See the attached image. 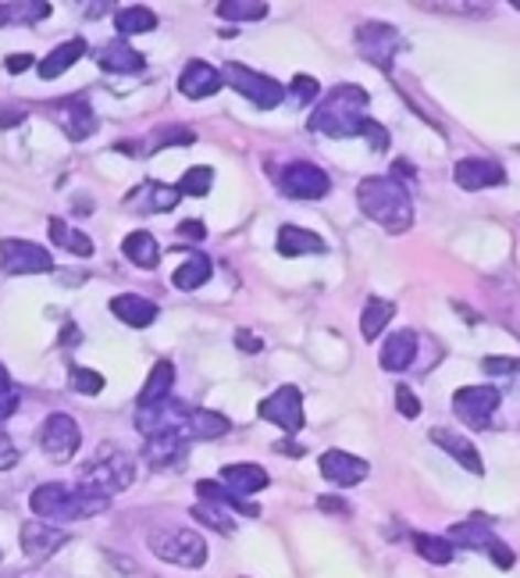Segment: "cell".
Here are the masks:
<instances>
[{"label":"cell","mask_w":520,"mask_h":578,"mask_svg":"<svg viewBox=\"0 0 520 578\" xmlns=\"http://www.w3.org/2000/svg\"><path fill=\"white\" fill-rule=\"evenodd\" d=\"M357 204L367 218L389 233H407L414 225V201L396 175H367L357 186Z\"/></svg>","instance_id":"6da1fadb"},{"label":"cell","mask_w":520,"mask_h":578,"mask_svg":"<svg viewBox=\"0 0 520 578\" xmlns=\"http://www.w3.org/2000/svg\"><path fill=\"white\" fill-rule=\"evenodd\" d=\"M29 507H33L36 518H47V522H83V518H97L111 500L97 496L83 490V485H65V482H43L29 496Z\"/></svg>","instance_id":"7a4b0ae2"},{"label":"cell","mask_w":520,"mask_h":578,"mask_svg":"<svg viewBox=\"0 0 520 578\" xmlns=\"http://www.w3.org/2000/svg\"><path fill=\"white\" fill-rule=\"evenodd\" d=\"M367 94L360 86H335L321 100V108L311 115V129L321 136H335V140H346V136H360V126L367 121Z\"/></svg>","instance_id":"3957f363"},{"label":"cell","mask_w":520,"mask_h":578,"mask_svg":"<svg viewBox=\"0 0 520 578\" xmlns=\"http://www.w3.org/2000/svg\"><path fill=\"white\" fill-rule=\"evenodd\" d=\"M136 479V464L126 450L118 447H100L97 458H89L83 468H79V485L97 496H107L111 500L115 493L129 490Z\"/></svg>","instance_id":"277c9868"},{"label":"cell","mask_w":520,"mask_h":578,"mask_svg":"<svg viewBox=\"0 0 520 578\" xmlns=\"http://www.w3.org/2000/svg\"><path fill=\"white\" fill-rule=\"evenodd\" d=\"M147 546L154 550V557L167 560V565H178V568H204V560H207V543L201 532H193V528H158V532H150Z\"/></svg>","instance_id":"5b68a950"},{"label":"cell","mask_w":520,"mask_h":578,"mask_svg":"<svg viewBox=\"0 0 520 578\" xmlns=\"http://www.w3.org/2000/svg\"><path fill=\"white\" fill-rule=\"evenodd\" d=\"M225 83L236 89L239 97H247L250 104H257V108H279V104L285 100V89L271 79V75H260L253 72L250 65H239V61H228L225 65Z\"/></svg>","instance_id":"8992f818"},{"label":"cell","mask_w":520,"mask_h":578,"mask_svg":"<svg viewBox=\"0 0 520 578\" xmlns=\"http://www.w3.org/2000/svg\"><path fill=\"white\" fill-rule=\"evenodd\" d=\"M449 543H461L467 546V550H485L488 557H492V565H499L502 571H510L513 568V550L507 543H502L492 525H488L485 518H467V522H456L449 528Z\"/></svg>","instance_id":"52a82bcc"},{"label":"cell","mask_w":520,"mask_h":578,"mask_svg":"<svg viewBox=\"0 0 520 578\" xmlns=\"http://www.w3.org/2000/svg\"><path fill=\"white\" fill-rule=\"evenodd\" d=\"M0 268L8 276H47L54 271V257L47 247L29 239H4L0 243Z\"/></svg>","instance_id":"ba28073f"},{"label":"cell","mask_w":520,"mask_h":578,"mask_svg":"<svg viewBox=\"0 0 520 578\" xmlns=\"http://www.w3.org/2000/svg\"><path fill=\"white\" fill-rule=\"evenodd\" d=\"M79 447H83V432H79V425H75V418L51 415L47 421H43V429H40V450L47 453L51 461L65 464V461L75 458V453H79Z\"/></svg>","instance_id":"9c48e42d"},{"label":"cell","mask_w":520,"mask_h":578,"mask_svg":"<svg viewBox=\"0 0 520 578\" xmlns=\"http://www.w3.org/2000/svg\"><path fill=\"white\" fill-rule=\"evenodd\" d=\"M400 47H403L400 33H396V29L386 25V22H367V25L357 29V51H360V57H367L381 72L392 68V57H396V51H400Z\"/></svg>","instance_id":"30bf717a"},{"label":"cell","mask_w":520,"mask_h":578,"mask_svg":"<svg viewBox=\"0 0 520 578\" xmlns=\"http://www.w3.org/2000/svg\"><path fill=\"white\" fill-rule=\"evenodd\" d=\"M279 186L285 196H293V201H321V196L332 190V179H328V172H321L317 164L296 161L282 172Z\"/></svg>","instance_id":"8fae6325"},{"label":"cell","mask_w":520,"mask_h":578,"mask_svg":"<svg viewBox=\"0 0 520 578\" xmlns=\"http://www.w3.org/2000/svg\"><path fill=\"white\" fill-rule=\"evenodd\" d=\"M499 407V389L496 386H464L453 393V410L461 415V421H467L470 429H485L492 421Z\"/></svg>","instance_id":"7c38bea8"},{"label":"cell","mask_w":520,"mask_h":578,"mask_svg":"<svg viewBox=\"0 0 520 578\" xmlns=\"http://www.w3.org/2000/svg\"><path fill=\"white\" fill-rule=\"evenodd\" d=\"M260 418L279 425L285 432H300L303 429V393L296 386H279L264 404H260Z\"/></svg>","instance_id":"4fadbf2b"},{"label":"cell","mask_w":520,"mask_h":578,"mask_svg":"<svg viewBox=\"0 0 520 578\" xmlns=\"http://www.w3.org/2000/svg\"><path fill=\"white\" fill-rule=\"evenodd\" d=\"M51 115L57 118V126L65 129L68 140H89V136L97 132V115L94 108H89V100L86 97H65V100H57L51 104Z\"/></svg>","instance_id":"5bb4252c"},{"label":"cell","mask_w":520,"mask_h":578,"mask_svg":"<svg viewBox=\"0 0 520 578\" xmlns=\"http://www.w3.org/2000/svg\"><path fill=\"white\" fill-rule=\"evenodd\" d=\"M19 543H22V554L40 565V560L54 557L61 546L68 543V532L54 528V525H43V522H25L22 532H19Z\"/></svg>","instance_id":"9a60e30c"},{"label":"cell","mask_w":520,"mask_h":578,"mask_svg":"<svg viewBox=\"0 0 520 578\" xmlns=\"http://www.w3.org/2000/svg\"><path fill=\"white\" fill-rule=\"evenodd\" d=\"M186 447H189L186 436H178V432H158V436H147L143 458H147V464L154 468V471H167V468H175V464L186 461Z\"/></svg>","instance_id":"2e32d148"},{"label":"cell","mask_w":520,"mask_h":578,"mask_svg":"<svg viewBox=\"0 0 520 578\" xmlns=\"http://www.w3.org/2000/svg\"><path fill=\"white\" fill-rule=\"evenodd\" d=\"M456 186L461 190H488V186H502L507 182V169L496 161H488V158H467L456 164Z\"/></svg>","instance_id":"e0dca14e"},{"label":"cell","mask_w":520,"mask_h":578,"mask_svg":"<svg viewBox=\"0 0 520 578\" xmlns=\"http://www.w3.org/2000/svg\"><path fill=\"white\" fill-rule=\"evenodd\" d=\"M221 83H225V75L214 65H207V61H189V65L182 68V75H178L182 97H189V100L214 97L221 89Z\"/></svg>","instance_id":"ac0fdd59"},{"label":"cell","mask_w":520,"mask_h":578,"mask_svg":"<svg viewBox=\"0 0 520 578\" xmlns=\"http://www.w3.org/2000/svg\"><path fill=\"white\" fill-rule=\"evenodd\" d=\"M367 461L354 458V453H346V450H328V453H321V475H325L328 482L335 485H357L367 479Z\"/></svg>","instance_id":"d6986e66"},{"label":"cell","mask_w":520,"mask_h":578,"mask_svg":"<svg viewBox=\"0 0 520 578\" xmlns=\"http://www.w3.org/2000/svg\"><path fill=\"white\" fill-rule=\"evenodd\" d=\"M97 65L104 72H111V75H136V72H143L147 68V57L129 47L126 40H111L107 47L97 54Z\"/></svg>","instance_id":"ffe728a7"},{"label":"cell","mask_w":520,"mask_h":578,"mask_svg":"<svg viewBox=\"0 0 520 578\" xmlns=\"http://www.w3.org/2000/svg\"><path fill=\"white\" fill-rule=\"evenodd\" d=\"M268 471L260 468V464H228L225 471H221V485L228 493H236V496H253V493H260V490H268Z\"/></svg>","instance_id":"44dd1931"},{"label":"cell","mask_w":520,"mask_h":578,"mask_svg":"<svg viewBox=\"0 0 520 578\" xmlns=\"http://www.w3.org/2000/svg\"><path fill=\"white\" fill-rule=\"evenodd\" d=\"M432 443L442 447L446 453H453V458L461 461V468H467L470 475H485V464H481L478 447H474L470 439H464L461 432H453V429H432Z\"/></svg>","instance_id":"7402d4cb"},{"label":"cell","mask_w":520,"mask_h":578,"mask_svg":"<svg viewBox=\"0 0 520 578\" xmlns=\"http://www.w3.org/2000/svg\"><path fill=\"white\" fill-rule=\"evenodd\" d=\"M111 314L121 318V322L132 325V329H147V325L158 322V303L140 297V293H121L111 300Z\"/></svg>","instance_id":"603a6c76"},{"label":"cell","mask_w":520,"mask_h":578,"mask_svg":"<svg viewBox=\"0 0 520 578\" xmlns=\"http://www.w3.org/2000/svg\"><path fill=\"white\" fill-rule=\"evenodd\" d=\"M414 354H418V336L410 329H400L392 332L381 346V368L386 372H407L410 364H414Z\"/></svg>","instance_id":"cb8c5ba5"},{"label":"cell","mask_w":520,"mask_h":578,"mask_svg":"<svg viewBox=\"0 0 520 578\" xmlns=\"http://www.w3.org/2000/svg\"><path fill=\"white\" fill-rule=\"evenodd\" d=\"M274 247H279L282 257H300V254H325L328 243L311 229H300V225H282Z\"/></svg>","instance_id":"d4e9b609"},{"label":"cell","mask_w":520,"mask_h":578,"mask_svg":"<svg viewBox=\"0 0 520 578\" xmlns=\"http://www.w3.org/2000/svg\"><path fill=\"white\" fill-rule=\"evenodd\" d=\"M172 386H175V364L172 361H158L154 368L147 375V386L140 389V407H154V404H164L172 397Z\"/></svg>","instance_id":"484cf974"},{"label":"cell","mask_w":520,"mask_h":578,"mask_svg":"<svg viewBox=\"0 0 520 578\" xmlns=\"http://www.w3.org/2000/svg\"><path fill=\"white\" fill-rule=\"evenodd\" d=\"M86 54V40H65L57 43V47L40 61V79H57V75H65L75 61H79Z\"/></svg>","instance_id":"4316f807"},{"label":"cell","mask_w":520,"mask_h":578,"mask_svg":"<svg viewBox=\"0 0 520 578\" xmlns=\"http://www.w3.org/2000/svg\"><path fill=\"white\" fill-rule=\"evenodd\" d=\"M178 186H161V182H143L140 190L129 193V204H140L143 215H154V211H172L178 204Z\"/></svg>","instance_id":"83f0119b"},{"label":"cell","mask_w":520,"mask_h":578,"mask_svg":"<svg viewBox=\"0 0 520 578\" xmlns=\"http://www.w3.org/2000/svg\"><path fill=\"white\" fill-rule=\"evenodd\" d=\"M232 429V421L218 410H201V407H189V421H186V436L189 439H221Z\"/></svg>","instance_id":"f1b7e54d"},{"label":"cell","mask_w":520,"mask_h":578,"mask_svg":"<svg viewBox=\"0 0 520 578\" xmlns=\"http://www.w3.org/2000/svg\"><path fill=\"white\" fill-rule=\"evenodd\" d=\"M121 254L129 257V261L136 268H158L161 261V247H158V239L150 236V233H129L126 239H121Z\"/></svg>","instance_id":"f546056e"},{"label":"cell","mask_w":520,"mask_h":578,"mask_svg":"<svg viewBox=\"0 0 520 578\" xmlns=\"http://www.w3.org/2000/svg\"><path fill=\"white\" fill-rule=\"evenodd\" d=\"M196 493L204 496V504H218V507H232V511H239V514H247V518H257L260 514V507L257 504H250V500H242V496H236V493H228L221 482H196Z\"/></svg>","instance_id":"4dcf8cb0"},{"label":"cell","mask_w":520,"mask_h":578,"mask_svg":"<svg viewBox=\"0 0 520 578\" xmlns=\"http://www.w3.org/2000/svg\"><path fill=\"white\" fill-rule=\"evenodd\" d=\"M392 314H396V303L392 300H367V308L360 314V332H364V340H378L381 336V329H386L392 322Z\"/></svg>","instance_id":"1f68e13d"},{"label":"cell","mask_w":520,"mask_h":578,"mask_svg":"<svg viewBox=\"0 0 520 578\" xmlns=\"http://www.w3.org/2000/svg\"><path fill=\"white\" fill-rule=\"evenodd\" d=\"M47 233H51V239L57 243V247H65L75 257H89V254H94V239H89L86 233H79V229H68V225L61 222V218H51L47 222Z\"/></svg>","instance_id":"d6a6232c"},{"label":"cell","mask_w":520,"mask_h":578,"mask_svg":"<svg viewBox=\"0 0 520 578\" xmlns=\"http://www.w3.org/2000/svg\"><path fill=\"white\" fill-rule=\"evenodd\" d=\"M207 279H210V257H204V254H193L189 261H182L172 276L175 289H186V293L189 289H201Z\"/></svg>","instance_id":"836d02e7"},{"label":"cell","mask_w":520,"mask_h":578,"mask_svg":"<svg viewBox=\"0 0 520 578\" xmlns=\"http://www.w3.org/2000/svg\"><path fill=\"white\" fill-rule=\"evenodd\" d=\"M115 25H118V33L121 36H136V33H150V29H158V14L143 8V4H136V8H121L115 14Z\"/></svg>","instance_id":"e575fe53"},{"label":"cell","mask_w":520,"mask_h":578,"mask_svg":"<svg viewBox=\"0 0 520 578\" xmlns=\"http://www.w3.org/2000/svg\"><path fill=\"white\" fill-rule=\"evenodd\" d=\"M214 11L228 22H257V19H264L271 8L264 4V0H221Z\"/></svg>","instance_id":"d590c367"},{"label":"cell","mask_w":520,"mask_h":578,"mask_svg":"<svg viewBox=\"0 0 520 578\" xmlns=\"http://www.w3.org/2000/svg\"><path fill=\"white\" fill-rule=\"evenodd\" d=\"M414 546H418V554L427 560V565H449V560H453V543L449 539H438V536H427V532H418Z\"/></svg>","instance_id":"8d00e7d4"},{"label":"cell","mask_w":520,"mask_h":578,"mask_svg":"<svg viewBox=\"0 0 520 578\" xmlns=\"http://www.w3.org/2000/svg\"><path fill=\"white\" fill-rule=\"evenodd\" d=\"M210 186H214V169H207V164H196V169H189L186 175H182L178 193H186V196H207Z\"/></svg>","instance_id":"74e56055"},{"label":"cell","mask_w":520,"mask_h":578,"mask_svg":"<svg viewBox=\"0 0 520 578\" xmlns=\"http://www.w3.org/2000/svg\"><path fill=\"white\" fill-rule=\"evenodd\" d=\"M193 518L204 522V525H210L214 532H221V536H232V532H236V522L228 518V514H225L218 504H196V507H193Z\"/></svg>","instance_id":"f35d334b"},{"label":"cell","mask_w":520,"mask_h":578,"mask_svg":"<svg viewBox=\"0 0 520 578\" xmlns=\"http://www.w3.org/2000/svg\"><path fill=\"white\" fill-rule=\"evenodd\" d=\"M22 404V389L14 386V378L8 375V368L0 364V421H8Z\"/></svg>","instance_id":"ab89813d"},{"label":"cell","mask_w":520,"mask_h":578,"mask_svg":"<svg viewBox=\"0 0 520 578\" xmlns=\"http://www.w3.org/2000/svg\"><path fill=\"white\" fill-rule=\"evenodd\" d=\"M68 378H72V389L86 393V397H97V393L104 389V375L94 372V368H72Z\"/></svg>","instance_id":"60d3db41"},{"label":"cell","mask_w":520,"mask_h":578,"mask_svg":"<svg viewBox=\"0 0 520 578\" xmlns=\"http://www.w3.org/2000/svg\"><path fill=\"white\" fill-rule=\"evenodd\" d=\"M360 136H364V140H367V147H371V150H389V129L386 126H378V121L375 118H367L364 121V126H360Z\"/></svg>","instance_id":"b9f144b4"},{"label":"cell","mask_w":520,"mask_h":578,"mask_svg":"<svg viewBox=\"0 0 520 578\" xmlns=\"http://www.w3.org/2000/svg\"><path fill=\"white\" fill-rule=\"evenodd\" d=\"M289 94H293L296 104H311L314 97H321V86H317V79H311V75H296L293 86H289Z\"/></svg>","instance_id":"7bdbcfd3"},{"label":"cell","mask_w":520,"mask_h":578,"mask_svg":"<svg viewBox=\"0 0 520 578\" xmlns=\"http://www.w3.org/2000/svg\"><path fill=\"white\" fill-rule=\"evenodd\" d=\"M481 372L485 375H517L520 372V357H485Z\"/></svg>","instance_id":"ee69618b"},{"label":"cell","mask_w":520,"mask_h":578,"mask_svg":"<svg viewBox=\"0 0 520 578\" xmlns=\"http://www.w3.org/2000/svg\"><path fill=\"white\" fill-rule=\"evenodd\" d=\"M396 407H400L403 418H418L421 415V400H418V393H410V386L396 389Z\"/></svg>","instance_id":"f6af8a7d"},{"label":"cell","mask_w":520,"mask_h":578,"mask_svg":"<svg viewBox=\"0 0 520 578\" xmlns=\"http://www.w3.org/2000/svg\"><path fill=\"white\" fill-rule=\"evenodd\" d=\"M167 143H193V132L189 129H164L154 136V150H161Z\"/></svg>","instance_id":"bcb514c9"},{"label":"cell","mask_w":520,"mask_h":578,"mask_svg":"<svg viewBox=\"0 0 520 578\" xmlns=\"http://www.w3.org/2000/svg\"><path fill=\"white\" fill-rule=\"evenodd\" d=\"M14 464H19V447L11 443L8 432H0V471H8Z\"/></svg>","instance_id":"7dc6e473"},{"label":"cell","mask_w":520,"mask_h":578,"mask_svg":"<svg viewBox=\"0 0 520 578\" xmlns=\"http://www.w3.org/2000/svg\"><path fill=\"white\" fill-rule=\"evenodd\" d=\"M33 65H36L33 54H8V57H4V68H8L11 75H22L25 68H33Z\"/></svg>","instance_id":"c3c4849f"},{"label":"cell","mask_w":520,"mask_h":578,"mask_svg":"<svg viewBox=\"0 0 520 578\" xmlns=\"http://www.w3.org/2000/svg\"><path fill=\"white\" fill-rule=\"evenodd\" d=\"M178 236L189 239V243H201L207 236V229H204V222H182L178 225Z\"/></svg>","instance_id":"681fc988"},{"label":"cell","mask_w":520,"mask_h":578,"mask_svg":"<svg viewBox=\"0 0 520 578\" xmlns=\"http://www.w3.org/2000/svg\"><path fill=\"white\" fill-rule=\"evenodd\" d=\"M236 346L247 350V354H260V340L250 336V332H236Z\"/></svg>","instance_id":"f907efd6"},{"label":"cell","mask_w":520,"mask_h":578,"mask_svg":"<svg viewBox=\"0 0 520 578\" xmlns=\"http://www.w3.org/2000/svg\"><path fill=\"white\" fill-rule=\"evenodd\" d=\"M22 118H25V111H8V108H0V126H4V129L19 126Z\"/></svg>","instance_id":"816d5d0a"},{"label":"cell","mask_w":520,"mask_h":578,"mask_svg":"<svg viewBox=\"0 0 520 578\" xmlns=\"http://www.w3.org/2000/svg\"><path fill=\"white\" fill-rule=\"evenodd\" d=\"M317 507H321V511H339V514L346 511V507H343V500H335V496H321V500H317Z\"/></svg>","instance_id":"f5cc1de1"},{"label":"cell","mask_w":520,"mask_h":578,"mask_svg":"<svg viewBox=\"0 0 520 578\" xmlns=\"http://www.w3.org/2000/svg\"><path fill=\"white\" fill-rule=\"evenodd\" d=\"M11 22V11H8V4H0V25H8Z\"/></svg>","instance_id":"db71d44e"},{"label":"cell","mask_w":520,"mask_h":578,"mask_svg":"<svg viewBox=\"0 0 520 578\" xmlns=\"http://www.w3.org/2000/svg\"><path fill=\"white\" fill-rule=\"evenodd\" d=\"M513 8H517V11H520V0H513Z\"/></svg>","instance_id":"11a10c76"},{"label":"cell","mask_w":520,"mask_h":578,"mask_svg":"<svg viewBox=\"0 0 520 578\" xmlns=\"http://www.w3.org/2000/svg\"><path fill=\"white\" fill-rule=\"evenodd\" d=\"M0 557H4V554H0Z\"/></svg>","instance_id":"9f6ffc18"}]
</instances>
